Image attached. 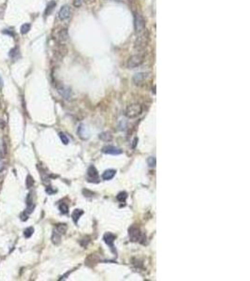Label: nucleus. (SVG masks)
I'll return each instance as SVG.
<instances>
[{
	"label": "nucleus",
	"mask_w": 250,
	"mask_h": 281,
	"mask_svg": "<svg viewBox=\"0 0 250 281\" xmlns=\"http://www.w3.org/2000/svg\"><path fill=\"white\" fill-rule=\"evenodd\" d=\"M78 134H79V136H80L82 139H83V140L88 139V137H89L88 131H87V129L82 125H81L78 128Z\"/></svg>",
	"instance_id": "12"
},
{
	"label": "nucleus",
	"mask_w": 250,
	"mask_h": 281,
	"mask_svg": "<svg viewBox=\"0 0 250 281\" xmlns=\"http://www.w3.org/2000/svg\"><path fill=\"white\" fill-rule=\"evenodd\" d=\"M70 14H71L70 8L67 6V5H65V6H63L61 8L60 10H59V12H58V18L60 19L61 21H64V20H67V19L69 18Z\"/></svg>",
	"instance_id": "7"
},
{
	"label": "nucleus",
	"mask_w": 250,
	"mask_h": 281,
	"mask_svg": "<svg viewBox=\"0 0 250 281\" xmlns=\"http://www.w3.org/2000/svg\"><path fill=\"white\" fill-rule=\"evenodd\" d=\"M103 240H104V242L110 247L111 250L113 251V253L116 254V250L113 246V242H114V240H115V235L111 232H107L104 234V236H103Z\"/></svg>",
	"instance_id": "6"
},
{
	"label": "nucleus",
	"mask_w": 250,
	"mask_h": 281,
	"mask_svg": "<svg viewBox=\"0 0 250 281\" xmlns=\"http://www.w3.org/2000/svg\"><path fill=\"white\" fill-rule=\"evenodd\" d=\"M5 126H6L5 122H4V120H2L1 118H0V128H4Z\"/></svg>",
	"instance_id": "31"
},
{
	"label": "nucleus",
	"mask_w": 250,
	"mask_h": 281,
	"mask_svg": "<svg viewBox=\"0 0 250 281\" xmlns=\"http://www.w3.org/2000/svg\"><path fill=\"white\" fill-rule=\"evenodd\" d=\"M33 232H34V229L32 227H29V228L25 229V232H23V234H25V238H29V237L32 236Z\"/></svg>",
	"instance_id": "21"
},
{
	"label": "nucleus",
	"mask_w": 250,
	"mask_h": 281,
	"mask_svg": "<svg viewBox=\"0 0 250 281\" xmlns=\"http://www.w3.org/2000/svg\"><path fill=\"white\" fill-rule=\"evenodd\" d=\"M83 3V0H73V5L76 8H80Z\"/></svg>",
	"instance_id": "29"
},
{
	"label": "nucleus",
	"mask_w": 250,
	"mask_h": 281,
	"mask_svg": "<svg viewBox=\"0 0 250 281\" xmlns=\"http://www.w3.org/2000/svg\"><path fill=\"white\" fill-rule=\"evenodd\" d=\"M3 85H4V82H3V80H2V77L0 76V88L3 87Z\"/></svg>",
	"instance_id": "34"
},
{
	"label": "nucleus",
	"mask_w": 250,
	"mask_h": 281,
	"mask_svg": "<svg viewBox=\"0 0 250 281\" xmlns=\"http://www.w3.org/2000/svg\"><path fill=\"white\" fill-rule=\"evenodd\" d=\"M82 192H83V194H84V196H86V197H90V196H92L93 194H94L93 192H91V191H89V190H87V189H85V190H84V189H83Z\"/></svg>",
	"instance_id": "30"
},
{
	"label": "nucleus",
	"mask_w": 250,
	"mask_h": 281,
	"mask_svg": "<svg viewBox=\"0 0 250 281\" xmlns=\"http://www.w3.org/2000/svg\"><path fill=\"white\" fill-rule=\"evenodd\" d=\"M30 28H31L30 23H23V25L21 26V34H23V35L27 34L29 32Z\"/></svg>",
	"instance_id": "20"
},
{
	"label": "nucleus",
	"mask_w": 250,
	"mask_h": 281,
	"mask_svg": "<svg viewBox=\"0 0 250 281\" xmlns=\"http://www.w3.org/2000/svg\"><path fill=\"white\" fill-rule=\"evenodd\" d=\"M100 139L104 142H110L113 139V136L111 135L110 132H103L100 135Z\"/></svg>",
	"instance_id": "18"
},
{
	"label": "nucleus",
	"mask_w": 250,
	"mask_h": 281,
	"mask_svg": "<svg viewBox=\"0 0 250 281\" xmlns=\"http://www.w3.org/2000/svg\"><path fill=\"white\" fill-rule=\"evenodd\" d=\"M134 27L136 33L145 30V20L140 13H135L134 15Z\"/></svg>",
	"instance_id": "2"
},
{
	"label": "nucleus",
	"mask_w": 250,
	"mask_h": 281,
	"mask_svg": "<svg viewBox=\"0 0 250 281\" xmlns=\"http://www.w3.org/2000/svg\"><path fill=\"white\" fill-rule=\"evenodd\" d=\"M83 214V211L81 210V209H76V210H74L73 213H72V215H71V216H72V219L75 223H77L78 222V220L79 218H80V216Z\"/></svg>",
	"instance_id": "17"
},
{
	"label": "nucleus",
	"mask_w": 250,
	"mask_h": 281,
	"mask_svg": "<svg viewBox=\"0 0 250 281\" xmlns=\"http://www.w3.org/2000/svg\"><path fill=\"white\" fill-rule=\"evenodd\" d=\"M55 6H56V3H55L54 1H51V2L48 3V5H47V7H46V10L44 11L45 16H49V15L53 12V10H54Z\"/></svg>",
	"instance_id": "14"
},
{
	"label": "nucleus",
	"mask_w": 250,
	"mask_h": 281,
	"mask_svg": "<svg viewBox=\"0 0 250 281\" xmlns=\"http://www.w3.org/2000/svg\"><path fill=\"white\" fill-rule=\"evenodd\" d=\"M137 142H138V138H135V139H134V141H133V144H132V147H133V148H135V147H136Z\"/></svg>",
	"instance_id": "33"
},
{
	"label": "nucleus",
	"mask_w": 250,
	"mask_h": 281,
	"mask_svg": "<svg viewBox=\"0 0 250 281\" xmlns=\"http://www.w3.org/2000/svg\"><path fill=\"white\" fill-rule=\"evenodd\" d=\"M129 238L132 242H141V240H144L146 237L141 234V232L140 231V229L132 226L131 228H129Z\"/></svg>",
	"instance_id": "4"
},
{
	"label": "nucleus",
	"mask_w": 250,
	"mask_h": 281,
	"mask_svg": "<svg viewBox=\"0 0 250 281\" xmlns=\"http://www.w3.org/2000/svg\"><path fill=\"white\" fill-rule=\"evenodd\" d=\"M55 229H56L60 234H64V233L67 232V227L66 224H57L56 227H55Z\"/></svg>",
	"instance_id": "19"
},
{
	"label": "nucleus",
	"mask_w": 250,
	"mask_h": 281,
	"mask_svg": "<svg viewBox=\"0 0 250 281\" xmlns=\"http://www.w3.org/2000/svg\"><path fill=\"white\" fill-rule=\"evenodd\" d=\"M137 38H136V42H135V47L138 49V50H141V49H144L145 48L146 46H147V43H148V33L147 31L144 30L141 31L140 33H137Z\"/></svg>",
	"instance_id": "1"
},
{
	"label": "nucleus",
	"mask_w": 250,
	"mask_h": 281,
	"mask_svg": "<svg viewBox=\"0 0 250 281\" xmlns=\"http://www.w3.org/2000/svg\"><path fill=\"white\" fill-rule=\"evenodd\" d=\"M52 242H53L54 245H59L61 242V234L56 231V229H54L53 232V235H52Z\"/></svg>",
	"instance_id": "13"
},
{
	"label": "nucleus",
	"mask_w": 250,
	"mask_h": 281,
	"mask_svg": "<svg viewBox=\"0 0 250 281\" xmlns=\"http://www.w3.org/2000/svg\"><path fill=\"white\" fill-rule=\"evenodd\" d=\"M57 90H58L59 94H60L61 96L63 98H69L70 96H71L70 89L67 88V86H65V85H58L57 86Z\"/></svg>",
	"instance_id": "9"
},
{
	"label": "nucleus",
	"mask_w": 250,
	"mask_h": 281,
	"mask_svg": "<svg viewBox=\"0 0 250 281\" xmlns=\"http://www.w3.org/2000/svg\"><path fill=\"white\" fill-rule=\"evenodd\" d=\"M46 192L48 193V194H53V193H54V192H56V190H51V188L49 187V188H46Z\"/></svg>",
	"instance_id": "32"
},
{
	"label": "nucleus",
	"mask_w": 250,
	"mask_h": 281,
	"mask_svg": "<svg viewBox=\"0 0 250 281\" xmlns=\"http://www.w3.org/2000/svg\"><path fill=\"white\" fill-rule=\"evenodd\" d=\"M142 62H144V56H141L140 54L132 55L128 61V69H135V68H137V67L141 66Z\"/></svg>",
	"instance_id": "5"
},
{
	"label": "nucleus",
	"mask_w": 250,
	"mask_h": 281,
	"mask_svg": "<svg viewBox=\"0 0 250 281\" xmlns=\"http://www.w3.org/2000/svg\"><path fill=\"white\" fill-rule=\"evenodd\" d=\"M59 137H60V139H61L62 142L64 144H69V139H67V137L65 135L64 133H59Z\"/></svg>",
	"instance_id": "28"
},
{
	"label": "nucleus",
	"mask_w": 250,
	"mask_h": 281,
	"mask_svg": "<svg viewBox=\"0 0 250 281\" xmlns=\"http://www.w3.org/2000/svg\"><path fill=\"white\" fill-rule=\"evenodd\" d=\"M67 38H69V33H67V30L66 28L64 29H61L60 31L58 32L57 35V39L60 42H65L67 41Z\"/></svg>",
	"instance_id": "11"
},
{
	"label": "nucleus",
	"mask_w": 250,
	"mask_h": 281,
	"mask_svg": "<svg viewBox=\"0 0 250 281\" xmlns=\"http://www.w3.org/2000/svg\"><path fill=\"white\" fill-rule=\"evenodd\" d=\"M115 172H116L114 171V170H108V171H106L102 175V178L104 180H111V179H113L114 175H115Z\"/></svg>",
	"instance_id": "15"
},
{
	"label": "nucleus",
	"mask_w": 250,
	"mask_h": 281,
	"mask_svg": "<svg viewBox=\"0 0 250 281\" xmlns=\"http://www.w3.org/2000/svg\"><path fill=\"white\" fill-rule=\"evenodd\" d=\"M59 210H60L61 213H63V214H67L69 212V207H67V205L66 203H61L59 205Z\"/></svg>",
	"instance_id": "26"
},
{
	"label": "nucleus",
	"mask_w": 250,
	"mask_h": 281,
	"mask_svg": "<svg viewBox=\"0 0 250 281\" xmlns=\"http://www.w3.org/2000/svg\"><path fill=\"white\" fill-rule=\"evenodd\" d=\"M141 106L140 104H131L128 106L126 110V115L128 118H134L137 117L139 114L141 113Z\"/></svg>",
	"instance_id": "3"
},
{
	"label": "nucleus",
	"mask_w": 250,
	"mask_h": 281,
	"mask_svg": "<svg viewBox=\"0 0 250 281\" xmlns=\"http://www.w3.org/2000/svg\"><path fill=\"white\" fill-rule=\"evenodd\" d=\"M126 198H128V195H126V192H121V193H119L118 195H117L116 199L119 201H125Z\"/></svg>",
	"instance_id": "25"
},
{
	"label": "nucleus",
	"mask_w": 250,
	"mask_h": 281,
	"mask_svg": "<svg viewBox=\"0 0 250 281\" xmlns=\"http://www.w3.org/2000/svg\"><path fill=\"white\" fill-rule=\"evenodd\" d=\"M33 185H34V179H33V177L31 176V175H28L26 177V187L30 188H32L33 187Z\"/></svg>",
	"instance_id": "23"
},
{
	"label": "nucleus",
	"mask_w": 250,
	"mask_h": 281,
	"mask_svg": "<svg viewBox=\"0 0 250 281\" xmlns=\"http://www.w3.org/2000/svg\"><path fill=\"white\" fill-rule=\"evenodd\" d=\"M102 152L105 154H110V155H119V154L122 153L120 149L113 145H107L105 147H103Z\"/></svg>",
	"instance_id": "8"
},
{
	"label": "nucleus",
	"mask_w": 250,
	"mask_h": 281,
	"mask_svg": "<svg viewBox=\"0 0 250 281\" xmlns=\"http://www.w3.org/2000/svg\"><path fill=\"white\" fill-rule=\"evenodd\" d=\"M10 57H11L12 59H16L17 56L19 55V50L17 48H14L12 50H10Z\"/></svg>",
	"instance_id": "22"
},
{
	"label": "nucleus",
	"mask_w": 250,
	"mask_h": 281,
	"mask_svg": "<svg viewBox=\"0 0 250 281\" xmlns=\"http://www.w3.org/2000/svg\"><path fill=\"white\" fill-rule=\"evenodd\" d=\"M6 171H7L6 165H5V164H3V163H0V178L3 177L4 175H5Z\"/></svg>",
	"instance_id": "27"
},
{
	"label": "nucleus",
	"mask_w": 250,
	"mask_h": 281,
	"mask_svg": "<svg viewBox=\"0 0 250 281\" xmlns=\"http://www.w3.org/2000/svg\"><path fill=\"white\" fill-rule=\"evenodd\" d=\"M146 73H144V72H140V73H137V74H135V76L133 77V82L135 85H140L142 84V82L144 81V79L146 78Z\"/></svg>",
	"instance_id": "10"
},
{
	"label": "nucleus",
	"mask_w": 250,
	"mask_h": 281,
	"mask_svg": "<svg viewBox=\"0 0 250 281\" xmlns=\"http://www.w3.org/2000/svg\"><path fill=\"white\" fill-rule=\"evenodd\" d=\"M147 163L149 165V167H155V166L157 165V159H156V157H150L148 159H147Z\"/></svg>",
	"instance_id": "24"
},
{
	"label": "nucleus",
	"mask_w": 250,
	"mask_h": 281,
	"mask_svg": "<svg viewBox=\"0 0 250 281\" xmlns=\"http://www.w3.org/2000/svg\"><path fill=\"white\" fill-rule=\"evenodd\" d=\"M88 176L90 178H92V179H98V171H97V169L94 167V166H91V167L88 169Z\"/></svg>",
	"instance_id": "16"
}]
</instances>
